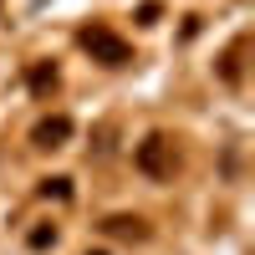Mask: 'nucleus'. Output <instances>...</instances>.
<instances>
[{
	"mask_svg": "<svg viewBox=\"0 0 255 255\" xmlns=\"http://www.w3.org/2000/svg\"><path fill=\"white\" fill-rule=\"evenodd\" d=\"M77 41L92 51V61H102V67H128V61H133V46H128L113 26H82Z\"/></svg>",
	"mask_w": 255,
	"mask_h": 255,
	"instance_id": "1",
	"label": "nucleus"
},
{
	"mask_svg": "<svg viewBox=\"0 0 255 255\" xmlns=\"http://www.w3.org/2000/svg\"><path fill=\"white\" fill-rule=\"evenodd\" d=\"M133 163H138V174H148V179H168V174H174V158H168V138L148 133V138L133 148Z\"/></svg>",
	"mask_w": 255,
	"mask_h": 255,
	"instance_id": "2",
	"label": "nucleus"
},
{
	"mask_svg": "<svg viewBox=\"0 0 255 255\" xmlns=\"http://www.w3.org/2000/svg\"><path fill=\"white\" fill-rule=\"evenodd\" d=\"M72 133H77V123H72L67 113H51V118H41V123L31 128V148H67Z\"/></svg>",
	"mask_w": 255,
	"mask_h": 255,
	"instance_id": "3",
	"label": "nucleus"
},
{
	"mask_svg": "<svg viewBox=\"0 0 255 255\" xmlns=\"http://www.w3.org/2000/svg\"><path fill=\"white\" fill-rule=\"evenodd\" d=\"M102 235H118V240H148V220H143V215H113V220H102Z\"/></svg>",
	"mask_w": 255,
	"mask_h": 255,
	"instance_id": "4",
	"label": "nucleus"
},
{
	"mask_svg": "<svg viewBox=\"0 0 255 255\" xmlns=\"http://www.w3.org/2000/svg\"><path fill=\"white\" fill-rule=\"evenodd\" d=\"M26 82H31V92H36V97H51V92H56V82H61V72H56V61H36Z\"/></svg>",
	"mask_w": 255,
	"mask_h": 255,
	"instance_id": "5",
	"label": "nucleus"
},
{
	"mask_svg": "<svg viewBox=\"0 0 255 255\" xmlns=\"http://www.w3.org/2000/svg\"><path fill=\"white\" fill-rule=\"evenodd\" d=\"M36 194H41V199H56V204H67V199H72V179H67V174H56V179H41V184H36Z\"/></svg>",
	"mask_w": 255,
	"mask_h": 255,
	"instance_id": "6",
	"label": "nucleus"
},
{
	"mask_svg": "<svg viewBox=\"0 0 255 255\" xmlns=\"http://www.w3.org/2000/svg\"><path fill=\"white\" fill-rule=\"evenodd\" d=\"M56 235H61L56 225H36L31 235H26V245H31V250H51V245H56Z\"/></svg>",
	"mask_w": 255,
	"mask_h": 255,
	"instance_id": "7",
	"label": "nucleus"
},
{
	"mask_svg": "<svg viewBox=\"0 0 255 255\" xmlns=\"http://www.w3.org/2000/svg\"><path fill=\"white\" fill-rule=\"evenodd\" d=\"M220 77L230 82V87H235V82H240V46H230V51L220 56Z\"/></svg>",
	"mask_w": 255,
	"mask_h": 255,
	"instance_id": "8",
	"label": "nucleus"
},
{
	"mask_svg": "<svg viewBox=\"0 0 255 255\" xmlns=\"http://www.w3.org/2000/svg\"><path fill=\"white\" fill-rule=\"evenodd\" d=\"M158 15H163V0H143L138 5V26H158Z\"/></svg>",
	"mask_w": 255,
	"mask_h": 255,
	"instance_id": "9",
	"label": "nucleus"
},
{
	"mask_svg": "<svg viewBox=\"0 0 255 255\" xmlns=\"http://www.w3.org/2000/svg\"><path fill=\"white\" fill-rule=\"evenodd\" d=\"M82 255H113V250H82Z\"/></svg>",
	"mask_w": 255,
	"mask_h": 255,
	"instance_id": "10",
	"label": "nucleus"
}]
</instances>
